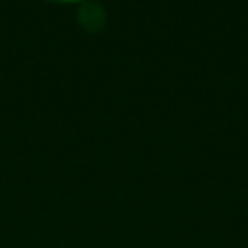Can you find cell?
Masks as SVG:
<instances>
[{"label":"cell","instance_id":"6da1fadb","mask_svg":"<svg viewBox=\"0 0 248 248\" xmlns=\"http://www.w3.org/2000/svg\"><path fill=\"white\" fill-rule=\"evenodd\" d=\"M78 22L85 26L87 31H98L105 24V11L100 4L96 2H87L85 7L78 11Z\"/></svg>","mask_w":248,"mask_h":248}]
</instances>
